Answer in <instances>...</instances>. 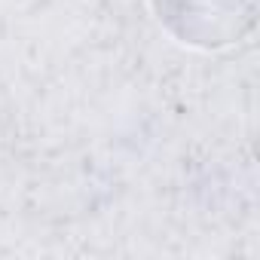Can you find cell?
<instances>
[{"label":"cell","mask_w":260,"mask_h":260,"mask_svg":"<svg viewBox=\"0 0 260 260\" xmlns=\"http://www.w3.org/2000/svg\"><path fill=\"white\" fill-rule=\"evenodd\" d=\"M156 25L181 46L220 52L257 28V0H147Z\"/></svg>","instance_id":"obj_1"}]
</instances>
